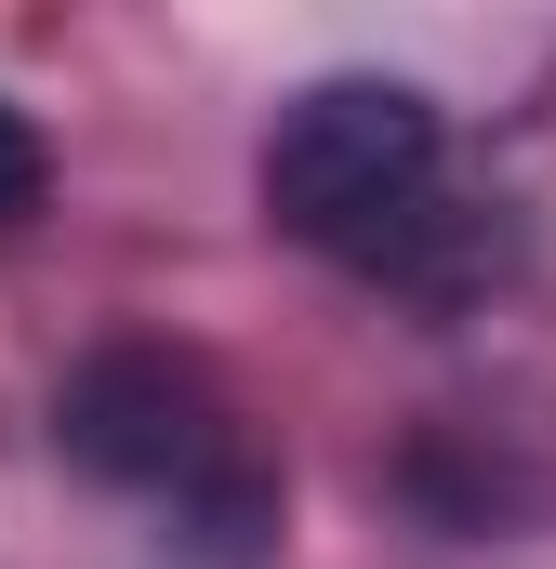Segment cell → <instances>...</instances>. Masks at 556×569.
I'll list each match as a JSON object with an SVG mask.
<instances>
[{"instance_id": "obj_1", "label": "cell", "mask_w": 556, "mask_h": 569, "mask_svg": "<svg viewBox=\"0 0 556 569\" xmlns=\"http://www.w3.org/2000/svg\"><path fill=\"white\" fill-rule=\"evenodd\" d=\"M53 437H67L80 477L159 503L172 543L199 569H266L278 557V477H266V450L239 437L226 385H212L199 358H172V345H107V358H80Z\"/></svg>"}, {"instance_id": "obj_2", "label": "cell", "mask_w": 556, "mask_h": 569, "mask_svg": "<svg viewBox=\"0 0 556 569\" xmlns=\"http://www.w3.org/2000/svg\"><path fill=\"white\" fill-rule=\"evenodd\" d=\"M437 159H450V133L411 80H371V67L305 80L266 133V226L305 252H345V266H411L450 226Z\"/></svg>"}, {"instance_id": "obj_3", "label": "cell", "mask_w": 556, "mask_h": 569, "mask_svg": "<svg viewBox=\"0 0 556 569\" xmlns=\"http://www.w3.org/2000/svg\"><path fill=\"white\" fill-rule=\"evenodd\" d=\"M40 186H53V159H40V133H27V107H0V226H27Z\"/></svg>"}]
</instances>
